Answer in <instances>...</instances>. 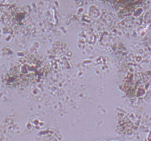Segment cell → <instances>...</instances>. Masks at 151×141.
<instances>
[{"mask_svg": "<svg viewBox=\"0 0 151 141\" xmlns=\"http://www.w3.org/2000/svg\"><path fill=\"white\" fill-rule=\"evenodd\" d=\"M42 75L41 62L36 59H24L13 66L4 76L3 83L13 88H25L39 80Z\"/></svg>", "mask_w": 151, "mask_h": 141, "instance_id": "6da1fadb", "label": "cell"}, {"mask_svg": "<svg viewBox=\"0 0 151 141\" xmlns=\"http://www.w3.org/2000/svg\"><path fill=\"white\" fill-rule=\"evenodd\" d=\"M102 1L111 4L114 7H117V8H119V7L125 8V7H128L129 4L132 2L133 0H102Z\"/></svg>", "mask_w": 151, "mask_h": 141, "instance_id": "7a4b0ae2", "label": "cell"}]
</instances>
